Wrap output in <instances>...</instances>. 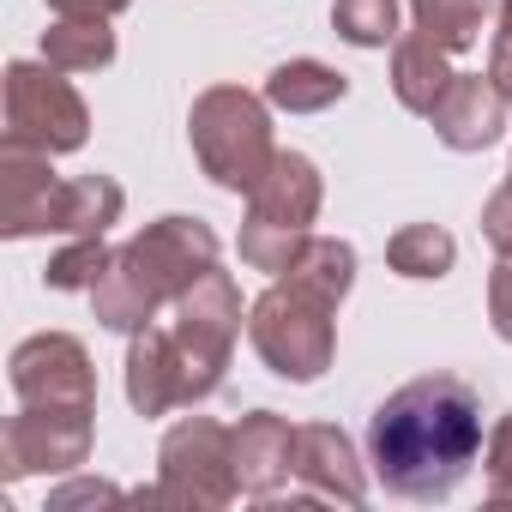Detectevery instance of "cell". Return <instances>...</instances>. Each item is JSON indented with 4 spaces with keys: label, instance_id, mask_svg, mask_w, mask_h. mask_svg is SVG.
I'll return each mask as SVG.
<instances>
[{
    "label": "cell",
    "instance_id": "1",
    "mask_svg": "<svg viewBox=\"0 0 512 512\" xmlns=\"http://www.w3.org/2000/svg\"><path fill=\"white\" fill-rule=\"evenodd\" d=\"M482 452V404L464 380L428 374L398 386L368 422V464L404 500H446Z\"/></svg>",
    "mask_w": 512,
    "mask_h": 512
},
{
    "label": "cell",
    "instance_id": "2",
    "mask_svg": "<svg viewBox=\"0 0 512 512\" xmlns=\"http://www.w3.org/2000/svg\"><path fill=\"white\" fill-rule=\"evenodd\" d=\"M169 308L175 314L163 326L151 320L127 344V398L139 416H169L181 404L211 398L223 386V368L241 332V290L217 266Z\"/></svg>",
    "mask_w": 512,
    "mask_h": 512
},
{
    "label": "cell",
    "instance_id": "3",
    "mask_svg": "<svg viewBox=\"0 0 512 512\" xmlns=\"http://www.w3.org/2000/svg\"><path fill=\"white\" fill-rule=\"evenodd\" d=\"M217 266V235L199 217H157L145 235L115 247L103 284L91 290V308L109 332H139L157 320L163 302L187 296Z\"/></svg>",
    "mask_w": 512,
    "mask_h": 512
},
{
    "label": "cell",
    "instance_id": "4",
    "mask_svg": "<svg viewBox=\"0 0 512 512\" xmlns=\"http://www.w3.org/2000/svg\"><path fill=\"white\" fill-rule=\"evenodd\" d=\"M187 139H193V157L199 169L229 187V193H253L266 181V169L278 163V145H272V115L266 103L241 91V85H211L193 115H187Z\"/></svg>",
    "mask_w": 512,
    "mask_h": 512
},
{
    "label": "cell",
    "instance_id": "5",
    "mask_svg": "<svg viewBox=\"0 0 512 512\" xmlns=\"http://www.w3.org/2000/svg\"><path fill=\"white\" fill-rule=\"evenodd\" d=\"M247 199L253 205L241 223V260L253 272H290V260L308 247L320 217V169L302 151H278V163Z\"/></svg>",
    "mask_w": 512,
    "mask_h": 512
},
{
    "label": "cell",
    "instance_id": "6",
    "mask_svg": "<svg viewBox=\"0 0 512 512\" xmlns=\"http://www.w3.org/2000/svg\"><path fill=\"white\" fill-rule=\"evenodd\" d=\"M332 302H320L314 290L278 278L260 302H253V320H247V338L260 350V362L278 374V380H320L332 368Z\"/></svg>",
    "mask_w": 512,
    "mask_h": 512
},
{
    "label": "cell",
    "instance_id": "7",
    "mask_svg": "<svg viewBox=\"0 0 512 512\" xmlns=\"http://www.w3.org/2000/svg\"><path fill=\"white\" fill-rule=\"evenodd\" d=\"M85 133H91V115L79 91L61 79V67H31V61L7 67V145L61 157V151H79Z\"/></svg>",
    "mask_w": 512,
    "mask_h": 512
},
{
    "label": "cell",
    "instance_id": "8",
    "mask_svg": "<svg viewBox=\"0 0 512 512\" xmlns=\"http://www.w3.org/2000/svg\"><path fill=\"white\" fill-rule=\"evenodd\" d=\"M157 464H163L157 500H169V506H205L211 512V506H229L241 494V482H235V428H217L205 416L175 422L163 434Z\"/></svg>",
    "mask_w": 512,
    "mask_h": 512
},
{
    "label": "cell",
    "instance_id": "9",
    "mask_svg": "<svg viewBox=\"0 0 512 512\" xmlns=\"http://www.w3.org/2000/svg\"><path fill=\"white\" fill-rule=\"evenodd\" d=\"M91 416L79 404H19V416L0 434V458H7V482L31 470H79L91 458Z\"/></svg>",
    "mask_w": 512,
    "mask_h": 512
},
{
    "label": "cell",
    "instance_id": "10",
    "mask_svg": "<svg viewBox=\"0 0 512 512\" xmlns=\"http://www.w3.org/2000/svg\"><path fill=\"white\" fill-rule=\"evenodd\" d=\"M13 392L19 404H79V410H97V374H91V356L79 338L67 332H43V338H25L13 350Z\"/></svg>",
    "mask_w": 512,
    "mask_h": 512
},
{
    "label": "cell",
    "instance_id": "11",
    "mask_svg": "<svg viewBox=\"0 0 512 512\" xmlns=\"http://www.w3.org/2000/svg\"><path fill=\"white\" fill-rule=\"evenodd\" d=\"M290 482H296L290 500H344V506H362V494H368L362 464H356V446L332 422L296 428V476Z\"/></svg>",
    "mask_w": 512,
    "mask_h": 512
},
{
    "label": "cell",
    "instance_id": "12",
    "mask_svg": "<svg viewBox=\"0 0 512 512\" xmlns=\"http://www.w3.org/2000/svg\"><path fill=\"white\" fill-rule=\"evenodd\" d=\"M506 115H512V103L500 97L494 79L458 73V79L446 85V97L434 103L428 121H434V133H440L446 151H488V145L506 133Z\"/></svg>",
    "mask_w": 512,
    "mask_h": 512
},
{
    "label": "cell",
    "instance_id": "13",
    "mask_svg": "<svg viewBox=\"0 0 512 512\" xmlns=\"http://www.w3.org/2000/svg\"><path fill=\"white\" fill-rule=\"evenodd\" d=\"M296 476V428L272 410H253L235 428V482L253 500H278Z\"/></svg>",
    "mask_w": 512,
    "mask_h": 512
},
{
    "label": "cell",
    "instance_id": "14",
    "mask_svg": "<svg viewBox=\"0 0 512 512\" xmlns=\"http://www.w3.org/2000/svg\"><path fill=\"white\" fill-rule=\"evenodd\" d=\"M55 187L61 181L49 169V151H25V145L0 151V235H13V241L37 235Z\"/></svg>",
    "mask_w": 512,
    "mask_h": 512
},
{
    "label": "cell",
    "instance_id": "15",
    "mask_svg": "<svg viewBox=\"0 0 512 512\" xmlns=\"http://www.w3.org/2000/svg\"><path fill=\"white\" fill-rule=\"evenodd\" d=\"M121 205H127V193L109 181V175H79V181H61L55 187V199H49V211H43V229L37 235H103L115 217H121Z\"/></svg>",
    "mask_w": 512,
    "mask_h": 512
},
{
    "label": "cell",
    "instance_id": "16",
    "mask_svg": "<svg viewBox=\"0 0 512 512\" xmlns=\"http://www.w3.org/2000/svg\"><path fill=\"white\" fill-rule=\"evenodd\" d=\"M452 79H458V73L446 67V49H434L422 31L398 43V55H392V91H398V103H404L410 115H434V103L446 97Z\"/></svg>",
    "mask_w": 512,
    "mask_h": 512
},
{
    "label": "cell",
    "instance_id": "17",
    "mask_svg": "<svg viewBox=\"0 0 512 512\" xmlns=\"http://www.w3.org/2000/svg\"><path fill=\"white\" fill-rule=\"evenodd\" d=\"M278 278H290V284H302V290H314L320 302H344L350 296V284H356V247L350 241H338V235H308V247L290 260V272H278Z\"/></svg>",
    "mask_w": 512,
    "mask_h": 512
},
{
    "label": "cell",
    "instance_id": "18",
    "mask_svg": "<svg viewBox=\"0 0 512 512\" xmlns=\"http://www.w3.org/2000/svg\"><path fill=\"white\" fill-rule=\"evenodd\" d=\"M344 73H332L326 61H284L272 79H266V103L290 109V115H320L344 97Z\"/></svg>",
    "mask_w": 512,
    "mask_h": 512
},
{
    "label": "cell",
    "instance_id": "19",
    "mask_svg": "<svg viewBox=\"0 0 512 512\" xmlns=\"http://www.w3.org/2000/svg\"><path fill=\"white\" fill-rule=\"evenodd\" d=\"M43 61L61 73H97L115 61V31L109 19H61L55 31H43Z\"/></svg>",
    "mask_w": 512,
    "mask_h": 512
},
{
    "label": "cell",
    "instance_id": "20",
    "mask_svg": "<svg viewBox=\"0 0 512 512\" xmlns=\"http://www.w3.org/2000/svg\"><path fill=\"white\" fill-rule=\"evenodd\" d=\"M494 0H410V13H416V31L446 49V55H464L476 37H482V19H488Z\"/></svg>",
    "mask_w": 512,
    "mask_h": 512
},
{
    "label": "cell",
    "instance_id": "21",
    "mask_svg": "<svg viewBox=\"0 0 512 512\" xmlns=\"http://www.w3.org/2000/svg\"><path fill=\"white\" fill-rule=\"evenodd\" d=\"M386 260H392L398 278H446L452 260H458V241L440 223H410L386 241Z\"/></svg>",
    "mask_w": 512,
    "mask_h": 512
},
{
    "label": "cell",
    "instance_id": "22",
    "mask_svg": "<svg viewBox=\"0 0 512 512\" xmlns=\"http://www.w3.org/2000/svg\"><path fill=\"white\" fill-rule=\"evenodd\" d=\"M332 25L344 43L356 49H386L398 37V0H338L332 7Z\"/></svg>",
    "mask_w": 512,
    "mask_h": 512
},
{
    "label": "cell",
    "instance_id": "23",
    "mask_svg": "<svg viewBox=\"0 0 512 512\" xmlns=\"http://www.w3.org/2000/svg\"><path fill=\"white\" fill-rule=\"evenodd\" d=\"M109 260L115 253L103 247V235H79L73 247H61L55 260H49V290H97L103 284V272H109Z\"/></svg>",
    "mask_w": 512,
    "mask_h": 512
},
{
    "label": "cell",
    "instance_id": "24",
    "mask_svg": "<svg viewBox=\"0 0 512 512\" xmlns=\"http://www.w3.org/2000/svg\"><path fill=\"white\" fill-rule=\"evenodd\" d=\"M488 500H512V416H500V428L488 434Z\"/></svg>",
    "mask_w": 512,
    "mask_h": 512
},
{
    "label": "cell",
    "instance_id": "25",
    "mask_svg": "<svg viewBox=\"0 0 512 512\" xmlns=\"http://www.w3.org/2000/svg\"><path fill=\"white\" fill-rule=\"evenodd\" d=\"M488 320H494V332L512 344V253H500V266H494V278H488Z\"/></svg>",
    "mask_w": 512,
    "mask_h": 512
},
{
    "label": "cell",
    "instance_id": "26",
    "mask_svg": "<svg viewBox=\"0 0 512 512\" xmlns=\"http://www.w3.org/2000/svg\"><path fill=\"white\" fill-rule=\"evenodd\" d=\"M482 235H488L494 253H512V181L482 205Z\"/></svg>",
    "mask_w": 512,
    "mask_h": 512
},
{
    "label": "cell",
    "instance_id": "27",
    "mask_svg": "<svg viewBox=\"0 0 512 512\" xmlns=\"http://www.w3.org/2000/svg\"><path fill=\"white\" fill-rule=\"evenodd\" d=\"M49 7L61 19H115V13H127V0H49Z\"/></svg>",
    "mask_w": 512,
    "mask_h": 512
},
{
    "label": "cell",
    "instance_id": "28",
    "mask_svg": "<svg viewBox=\"0 0 512 512\" xmlns=\"http://www.w3.org/2000/svg\"><path fill=\"white\" fill-rule=\"evenodd\" d=\"M488 79H494L500 97L512 103V37H494V49H488Z\"/></svg>",
    "mask_w": 512,
    "mask_h": 512
},
{
    "label": "cell",
    "instance_id": "29",
    "mask_svg": "<svg viewBox=\"0 0 512 512\" xmlns=\"http://www.w3.org/2000/svg\"><path fill=\"white\" fill-rule=\"evenodd\" d=\"M79 500H115V488H103V482H97V488H91V482H73V488L49 494V506H55V512H67V506H79Z\"/></svg>",
    "mask_w": 512,
    "mask_h": 512
},
{
    "label": "cell",
    "instance_id": "30",
    "mask_svg": "<svg viewBox=\"0 0 512 512\" xmlns=\"http://www.w3.org/2000/svg\"><path fill=\"white\" fill-rule=\"evenodd\" d=\"M500 37H512V0H500Z\"/></svg>",
    "mask_w": 512,
    "mask_h": 512
},
{
    "label": "cell",
    "instance_id": "31",
    "mask_svg": "<svg viewBox=\"0 0 512 512\" xmlns=\"http://www.w3.org/2000/svg\"><path fill=\"white\" fill-rule=\"evenodd\" d=\"M506 181H512V169H506Z\"/></svg>",
    "mask_w": 512,
    "mask_h": 512
}]
</instances>
